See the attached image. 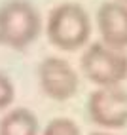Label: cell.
Masks as SVG:
<instances>
[{"label":"cell","mask_w":127,"mask_h":135,"mask_svg":"<svg viewBox=\"0 0 127 135\" xmlns=\"http://www.w3.org/2000/svg\"><path fill=\"white\" fill-rule=\"evenodd\" d=\"M42 17L29 0H8L0 6V44L12 50H25L38 38Z\"/></svg>","instance_id":"6da1fadb"},{"label":"cell","mask_w":127,"mask_h":135,"mask_svg":"<svg viewBox=\"0 0 127 135\" xmlns=\"http://www.w3.org/2000/svg\"><path fill=\"white\" fill-rule=\"evenodd\" d=\"M91 34V19L84 6L65 2L55 6L48 17V38L63 51L80 50Z\"/></svg>","instance_id":"7a4b0ae2"},{"label":"cell","mask_w":127,"mask_h":135,"mask_svg":"<svg viewBox=\"0 0 127 135\" xmlns=\"http://www.w3.org/2000/svg\"><path fill=\"white\" fill-rule=\"evenodd\" d=\"M82 70L99 88L120 86L127 78V55L104 42H93L82 53Z\"/></svg>","instance_id":"3957f363"},{"label":"cell","mask_w":127,"mask_h":135,"mask_svg":"<svg viewBox=\"0 0 127 135\" xmlns=\"http://www.w3.org/2000/svg\"><path fill=\"white\" fill-rule=\"evenodd\" d=\"M87 114L99 128H123L127 126V91L120 86L95 89L87 99Z\"/></svg>","instance_id":"277c9868"},{"label":"cell","mask_w":127,"mask_h":135,"mask_svg":"<svg viewBox=\"0 0 127 135\" xmlns=\"http://www.w3.org/2000/svg\"><path fill=\"white\" fill-rule=\"evenodd\" d=\"M38 82L42 91L57 103L72 99L80 86L78 73L72 69V65L55 55L42 59L38 65Z\"/></svg>","instance_id":"5b68a950"},{"label":"cell","mask_w":127,"mask_h":135,"mask_svg":"<svg viewBox=\"0 0 127 135\" xmlns=\"http://www.w3.org/2000/svg\"><path fill=\"white\" fill-rule=\"evenodd\" d=\"M97 27L106 46L114 50L127 48V4L103 2L97 10Z\"/></svg>","instance_id":"8992f818"},{"label":"cell","mask_w":127,"mask_h":135,"mask_svg":"<svg viewBox=\"0 0 127 135\" xmlns=\"http://www.w3.org/2000/svg\"><path fill=\"white\" fill-rule=\"evenodd\" d=\"M38 118L25 107H17L0 118V135H38Z\"/></svg>","instance_id":"52a82bcc"},{"label":"cell","mask_w":127,"mask_h":135,"mask_svg":"<svg viewBox=\"0 0 127 135\" xmlns=\"http://www.w3.org/2000/svg\"><path fill=\"white\" fill-rule=\"evenodd\" d=\"M42 135H82L80 128L74 120L70 118H53Z\"/></svg>","instance_id":"ba28073f"},{"label":"cell","mask_w":127,"mask_h":135,"mask_svg":"<svg viewBox=\"0 0 127 135\" xmlns=\"http://www.w3.org/2000/svg\"><path fill=\"white\" fill-rule=\"evenodd\" d=\"M13 97H15V89H13L12 80L6 74L0 73V110L8 109V107L12 105Z\"/></svg>","instance_id":"9c48e42d"},{"label":"cell","mask_w":127,"mask_h":135,"mask_svg":"<svg viewBox=\"0 0 127 135\" xmlns=\"http://www.w3.org/2000/svg\"><path fill=\"white\" fill-rule=\"evenodd\" d=\"M89 135H114V133H110V131H93Z\"/></svg>","instance_id":"30bf717a"},{"label":"cell","mask_w":127,"mask_h":135,"mask_svg":"<svg viewBox=\"0 0 127 135\" xmlns=\"http://www.w3.org/2000/svg\"><path fill=\"white\" fill-rule=\"evenodd\" d=\"M120 2H123V4H127V0H120Z\"/></svg>","instance_id":"8fae6325"}]
</instances>
